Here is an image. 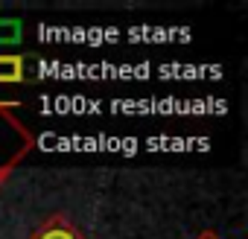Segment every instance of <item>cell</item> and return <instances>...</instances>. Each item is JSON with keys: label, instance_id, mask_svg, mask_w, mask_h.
Wrapping results in <instances>:
<instances>
[{"label": "cell", "instance_id": "obj_1", "mask_svg": "<svg viewBox=\"0 0 248 239\" xmlns=\"http://www.w3.org/2000/svg\"><path fill=\"white\" fill-rule=\"evenodd\" d=\"M30 239H85L67 219H62V216H53V219H47Z\"/></svg>", "mask_w": 248, "mask_h": 239}, {"label": "cell", "instance_id": "obj_2", "mask_svg": "<svg viewBox=\"0 0 248 239\" xmlns=\"http://www.w3.org/2000/svg\"><path fill=\"white\" fill-rule=\"evenodd\" d=\"M202 239H216V236H202Z\"/></svg>", "mask_w": 248, "mask_h": 239}]
</instances>
